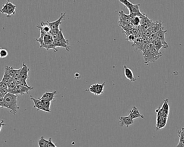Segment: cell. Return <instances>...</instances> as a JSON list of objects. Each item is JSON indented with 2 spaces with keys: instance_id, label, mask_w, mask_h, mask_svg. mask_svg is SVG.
Segmentation results:
<instances>
[{
  "instance_id": "30bf717a",
  "label": "cell",
  "mask_w": 184,
  "mask_h": 147,
  "mask_svg": "<svg viewBox=\"0 0 184 147\" xmlns=\"http://www.w3.org/2000/svg\"><path fill=\"white\" fill-rule=\"evenodd\" d=\"M30 98L31 100H32L34 103V107L37 109V110H42V111H44L45 112H48V113H51V111H49L48 110H46L45 108H44V107L42 105V103H41V100L38 99H36L34 97H33V96H30Z\"/></svg>"
},
{
  "instance_id": "5b68a950",
  "label": "cell",
  "mask_w": 184,
  "mask_h": 147,
  "mask_svg": "<svg viewBox=\"0 0 184 147\" xmlns=\"http://www.w3.org/2000/svg\"><path fill=\"white\" fill-rule=\"evenodd\" d=\"M105 85V82L100 84L98 83L93 84L89 87V89H86L85 91H89L90 92L95 94L96 96H100L104 92V86Z\"/></svg>"
},
{
  "instance_id": "7402d4cb",
  "label": "cell",
  "mask_w": 184,
  "mask_h": 147,
  "mask_svg": "<svg viewBox=\"0 0 184 147\" xmlns=\"http://www.w3.org/2000/svg\"><path fill=\"white\" fill-rule=\"evenodd\" d=\"M161 110L163 111L165 114H166L167 115H168L169 112H170V107L168 105V99L165 100H164V103L163 104V105L160 107Z\"/></svg>"
},
{
  "instance_id": "3957f363",
  "label": "cell",
  "mask_w": 184,
  "mask_h": 147,
  "mask_svg": "<svg viewBox=\"0 0 184 147\" xmlns=\"http://www.w3.org/2000/svg\"><path fill=\"white\" fill-rule=\"evenodd\" d=\"M18 96L9 93L4 97V108L7 109L9 112L16 115L17 110L20 109L17 105V99Z\"/></svg>"
},
{
  "instance_id": "1f68e13d",
  "label": "cell",
  "mask_w": 184,
  "mask_h": 147,
  "mask_svg": "<svg viewBox=\"0 0 184 147\" xmlns=\"http://www.w3.org/2000/svg\"><path fill=\"white\" fill-rule=\"evenodd\" d=\"M0 89H8V84H6L5 82H0Z\"/></svg>"
},
{
  "instance_id": "52a82bcc",
  "label": "cell",
  "mask_w": 184,
  "mask_h": 147,
  "mask_svg": "<svg viewBox=\"0 0 184 147\" xmlns=\"http://www.w3.org/2000/svg\"><path fill=\"white\" fill-rule=\"evenodd\" d=\"M166 33H167V30H165L163 27H162L156 34V39H159L162 41L164 45V49H166L168 47V45L167 42L165 41V35Z\"/></svg>"
},
{
  "instance_id": "2e32d148",
  "label": "cell",
  "mask_w": 184,
  "mask_h": 147,
  "mask_svg": "<svg viewBox=\"0 0 184 147\" xmlns=\"http://www.w3.org/2000/svg\"><path fill=\"white\" fill-rule=\"evenodd\" d=\"M132 46L136 49L143 51L145 47V45L143 43V38L142 37H137L136 41L133 43Z\"/></svg>"
},
{
  "instance_id": "7a4b0ae2",
  "label": "cell",
  "mask_w": 184,
  "mask_h": 147,
  "mask_svg": "<svg viewBox=\"0 0 184 147\" xmlns=\"http://www.w3.org/2000/svg\"><path fill=\"white\" fill-rule=\"evenodd\" d=\"M36 41L39 43L40 48H45L48 51L52 49L54 52L58 51L54 39L50 33L45 34L40 32V36L38 38H36Z\"/></svg>"
},
{
  "instance_id": "4fadbf2b",
  "label": "cell",
  "mask_w": 184,
  "mask_h": 147,
  "mask_svg": "<svg viewBox=\"0 0 184 147\" xmlns=\"http://www.w3.org/2000/svg\"><path fill=\"white\" fill-rule=\"evenodd\" d=\"M129 116L133 120L134 119L138 118V117H140V118H142L143 119H145L144 116L143 115H142L140 113L139 110L136 106L133 107L131 110H130Z\"/></svg>"
},
{
  "instance_id": "83f0119b",
  "label": "cell",
  "mask_w": 184,
  "mask_h": 147,
  "mask_svg": "<svg viewBox=\"0 0 184 147\" xmlns=\"http://www.w3.org/2000/svg\"><path fill=\"white\" fill-rule=\"evenodd\" d=\"M137 38V37L135 34H130L128 37H127L126 39L130 41V42H132V43H133L134 41H136Z\"/></svg>"
},
{
  "instance_id": "4316f807",
  "label": "cell",
  "mask_w": 184,
  "mask_h": 147,
  "mask_svg": "<svg viewBox=\"0 0 184 147\" xmlns=\"http://www.w3.org/2000/svg\"><path fill=\"white\" fill-rule=\"evenodd\" d=\"M8 56V52L5 49H1L0 50V57L6 58Z\"/></svg>"
},
{
  "instance_id": "ba28073f",
  "label": "cell",
  "mask_w": 184,
  "mask_h": 147,
  "mask_svg": "<svg viewBox=\"0 0 184 147\" xmlns=\"http://www.w3.org/2000/svg\"><path fill=\"white\" fill-rule=\"evenodd\" d=\"M66 15L65 13H62L61 14V16L58 18L57 20L54 21V22H50L49 21H47L49 25H50V27H51V30H55V29H59V26L62 23V21L64 20V17Z\"/></svg>"
},
{
  "instance_id": "9c48e42d",
  "label": "cell",
  "mask_w": 184,
  "mask_h": 147,
  "mask_svg": "<svg viewBox=\"0 0 184 147\" xmlns=\"http://www.w3.org/2000/svg\"><path fill=\"white\" fill-rule=\"evenodd\" d=\"M134 123L133 119H132L129 116H121L120 117V126H126V127H129L130 126L133 124Z\"/></svg>"
},
{
  "instance_id": "d590c367",
  "label": "cell",
  "mask_w": 184,
  "mask_h": 147,
  "mask_svg": "<svg viewBox=\"0 0 184 147\" xmlns=\"http://www.w3.org/2000/svg\"><path fill=\"white\" fill-rule=\"evenodd\" d=\"M57 147V146H56V147Z\"/></svg>"
},
{
  "instance_id": "f1b7e54d",
  "label": "cell",
  "mask_w": 184,
  "mask_h": 147,
  "mask_svg": "<svg viewBox=\"0 0 184 147\" xmlns=\"http://www.w3.org/2000/svg\"><path fill=\"white\" fill-rule=\"evenodd\" d=\"M11 79H12V78H11L10 77H9L6 74L4 73V77H3L2 79L1 80V82H5L6 84H8L9 82H10V80Z\"/></svg>"
},
{
  "instance_id": "e575fe53",
  "label": "cell",
  "mask_w": 184,
  "mask_h": 147,
  "mask_svg": "<svg viewBox=\"0 0 184 147\" xmlns=\"http://www.w3.org/2000/svg\"><path fill=\"white\" fill-rule=\"evenodd\" d=\"M177 147H184V143H180V142H179V143L178 144Z\"/></svg>"
},
{
  "instance_id": "cb8c5ba5",
  "label": "cell",
  "mask_w": 184,
  "mask_h": 147,
  "mask_svg": "<svg viewBox=\"0 0 184 147\" xmlns=\"http://www.w3.org/2000/svg\"><path fill=\"white\" fill-rule=\"evenodd\" d=\"M41 103L44 108L46 110L51 111L50 106H51V101H49L46 100H41Z\"/></svg>"
},
{
  "instance_id": "44dd1931",
  "label": "cell",
  "mask_w": 184,
  "mask_h": 147,
  "mask_svg": "<svg viewBox=\"0 0 184 147\" xmlns=\"http://www.w3.org/2000/svg\"><path fill=\"white\" fill-rule=\"evenodd\" d=\"M151 43L153 44L154 48L156 49V50L158 52H160V50L161 48H164V45H163L162 41L159 39H156L152 41Z\"/></svg>"
},
{
  "instance_id": "6da1fadb",
  "label": "cell",
  "mask_w": 184,
  "mask_h": 147,
  "mask_svg": "<svg viewBox=\"0 0 184 147\" xmlns=\"http://www.w3.org/2000/svg\"><path fill=\"white\" fill-rule=\"evenodd\" d=\"M144 63L148 64L149 63L156 62L157 60L163 56V54L158 52L154 48L153 44L150 43L147 44L143 51Z\"/></svg>"
},
{
  "instance_id": "d4e9b609",
  "label": "cell",
  "mask_w": 184,
  "mask_h": 147,
  "mask_svg": "<svg viewBox=\"0 0 184 147\" xmlns=\"http://www.w3.org/2000/svg\"><path fill=\"white\" fill-rule=\"evenodd\" d=\"M17 85V81L15 79H12L10 80V82L8 84V90L9 91H11L15 89V87Z\"/></svg>"
},
{
  "instance_id": "e0dca14e",
  "label": "cell",
  "mask_w": 184,
  "mask_h": 147,
  "mask_svg": "<svg viewBox=\"0 0 184 147\" xmlns=\"http://www.w3.org/2000/svg\"><path fill=\"white\" fill-rule=\"evenodd\" d=\"M56 93H56V91H54L53 92H45L41 96V98H39V99L46 100H48V101L51 102L55 99V95L56 94Z\"/></svg>"
},
{
  "instance_id": "8992f818",
  "label": "cell",
  "mask_w": 184,
  "mask_h": 147,
  "mask_svg": "<svg viewBox=\"0 0 184 147\" xmlns=\"http://www.w3.org/2000/svg\"><path fill=\"white\" fill-rule=\"evenodd\" d=\"M33 87H24V86H22L20 85H16V86L15 87V89L11 91H9V93L13 94L15 95H23L24 94H28L29 91H30L31 90L33 89Z\"/></svg>"
},
{
  "instance_id": "d6986e66",
  "label": "cell",
  "mask_w": 184,
  "mask_h": 147,
  "mask_svg": "<svg viewBox=\"0 0 184 147\" xmlns=\"http://www.w3.org/2000/svg\"><path fill=\"white\" fill-rule=\"evenodd\" d=\"M141 17L139 16L131 17V23L133 27H139L141 24Z\"/></svg>"
},
{
  "instance_id": "603a6c76",
  "label": "cell",
  "mask_w": 184,
  "mask_h": 147,
  "mask_svg": "<svg viewBox=\"0 0 184 147\" xmlns=\"http://www.w3.org/2000/svg\"><path fill=\"white\" fill-rule=\"evenodd\" d=\"M11 4V2L9 1H7V2L6 3V4H4V5L2 6V8H1V11H0L1 13L2 14L6 15L8 11L9 10V7H10Z\"/></svg>"
},
{
  "instance_id": "5bb4252c",
  "label": "cell",
  "mask_w": 184,
  "mask_h": 147,
  "mask_svg": "<svg viewBox=\"0 0 184 147\" xmlns=\"http://www.w3.org/2000/svg\"><path fill=\"white\" fill-rule=\"evenodd\" d=\"M124 75L127 79L129 80L131 82H134L136 81L137 79L134 77L132 71L129 68H128L126 65L124 66Z\"/></svg>"
},
{
  "instance_id": "7c38bea8",
  "label": "cell",
  "mask_w": 184,
  "mask_h": 147,
  "mask_svg": "<svg viewBox=\"0 0 184 147\" xmlns=\"http://www.w3.org/2000/svg\"><path fill=\"white\" fill-rule=\"evenodd\" d=\"M36 27L40 30V32H42L45 34L50 33L51 31V27L47 22H41L39 25H36Z\"/></svg>"
},
{
  "instance_id": "d6a6232c",
  "label": "cell",
  "mask_w": 184,
  "mask_h": 147,
  "mask_svg": "<svg viewBox=\"0 0 184 147\" xmlns=\"http://www.w3.org/2000/svg\"><path fill=\"white\" fill-rule=\"evenodd\" d=\"M0 107L1 108H4V98L0 97Z\"/></svg>"
},
{
  "instance_id": "9a60e30c",
  "label": "cell",
  "mask_w": 184,
  "mask_h": 147,
  "mask_svg": "<svg viewBox=\"0 0 184 147\" xmlns=\"http://www.w3.org/2000/svg\"><path fill=\"white\" fill-rule=\"evenodd\" d=\"M55 45L57 48L61 47V48H65L67 51H70V46H69V43L67 39H64V40H59V39H54Z\"/></svg>"
},
{
  "instance_id": "ffe728a7",
  "label": "cell",
  "mask_w": 184,
  "mask_h": 147,
  "mask_svg": "<svg viewBox=\"0 0 184 147\" xmlns=\"http://www.w3.org/2000/svg\"><path fill=\"white\" fill-rule=\"evenodd\" d=\"M16 6L14 4L11 3L10 4V7L9 8V10L7 11V13L6 14V16L7 17H10L12 15H15L16 13Z\"/></svg>"
},
{
  "instance_id": "4dcf8cb0",
  "label": "cell",
  "mask_w": 184,
  "mask_h": 147,
  "mask_svg": "<svg viewBox=\"0 0 184 147\" xmlns=\"http://www.w3.org/2000/svg\"><path fill=\"white\" fill-rule=\"evenodd\" d=\"M56 146V145L53 143V142L51 140V138H50L48 140H47L46 147H55Z\"/></svg>"
},
{
  "instance_id": "836d02e7",
  "label": "cell",
  "mask_w": 184,
  "mask_h": 147,
  "mask_svg": "<svg viewBox=\"0 0 184 147\" xmlns=\"http://www.w3.org/2000/svg\"><path fill=\"white\" fill-rule=\"evenodd\" d=\"M4 126H6V124L4 123V120H1V130L2 129V127Z\"/></svg>"
},
{
  "instance_id": "ac0fdd59",
  "label": "cell",
  "mask_w": 184,
  "mask_h": 147,
  "mask_svg": "<svg viewBox=\"0 0 184 147\" xmlns=\"http://www.w3.org/2000/svg\"><path fill=\"white\" fill-rule=\"evenodd\" d=\"M17 69H15L11 66H6L4 68V73L6 74L7 75L10 77L11 78L13 79L15 73L17 71Z\"/></svg>"
},
{
  "instance_id": "8fae6325",
  "label": "cell",
  "mask_w": 184,
  "mask_h": 147,
  "mask_svg": "<svg viewBox=\"0 0 184 147\" xmlns=\"http://www.w3.org/2000/svg\"><path fill=\"white\" fill-rule=\"evenodd\" d=\"M21 69L20 78V79L27 80L29 78L28 73H29L30 69L28 67L27 65H25L24 63H23L22 66L21 67Z\"/></svg>"
},
{
  "instance_id": "484cf974",
  "label": "cell",
  "mask_w": 184,
  "mask_h": 147,
  "mask_svg": "<svg viewBox=\"0 0 184 147\" xmlns=\"http://www.w3.org/2000/svg\"><path fill=\"white\" fill-rule=\"evenodd\" d=\"M38 146L39 147H46V144H47V140H45L44 137L42 136L41 137V139L38 141Z\"/></svg>"
},
{
  "instance_id": "f546056e",
  "label": "cell",
  "mask_w": 184,
  "mask_h": 147,
  "mask_svg": "<svg viewBox=\"0 0 184 147\" xmlns=\"http://www.w3.org/2000/svg\"><path fill=\"white\" fill-rule=\"evenodd\" d=\"M8 93H9V90H8V89H0V97L4 98Z\"/></svg>"
},
{
  "instance_id": "277c9868",
  "label": "cell",
  "mask_w": 184,
  "mask_h": 147,
  "mask_svg": "<svg viewBox=\"0 0 184 147\" xmlns=\"http://www.w3.org/2000/svg\"><path fill=\"white\" fill-rule=\"evenodd\" d=\"M119 1L124 4V6L129 10L130 17L133 16L142 17L143 15L144 14L142 13L140 11V4H134L128 0H120Z\"/></svg>"
}]
</instances>
